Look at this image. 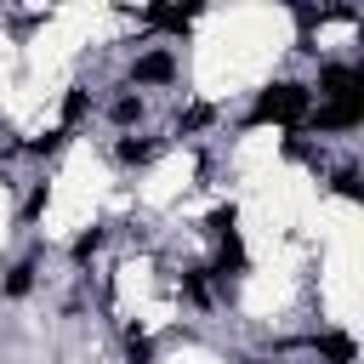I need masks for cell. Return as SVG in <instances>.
<instances>
[{"label": "cell", "mask_w": 364, "mask_h": 364, "mask_svg": "<svg viewBox=\"0 0 364 364\" xmlns=\"http://www.w3.org/2000/svg\"><path fill=\"white\" fill-rule=\"evenodd\" d=\"M307 85H296V80H279V85H267L256 102H250V125H296V119H307Z\"/></svg>", "instance_id": "obj_1"}, {"label": "cell", "mask_w": 364, "mask_h": 364, "mask_svg": "<svg viewBox=\"0 0 364 364\" xmlns=\"http://www.w3.org/2000/svg\"><path fill=\"white\" fill-rule=\"evenodd\" d=\"M318 85H324L330 102H341V97H364V68H358V63H330V68L318 74Z\"/></svg>", "instance_id": "obj_2"}, {"label": "cell", "mask_w": 364, "mask_h": 364, "mask_svg": "<svg viewBox=\"0 0 364 364\" xmlns=\"http://www.w3.org/2000/svg\"><path fill=\"white\" fill-rule=\"evenodd\" d=\"M313 125H318V131H353V125H364V97H341V102H324V108L313 114Z\"/></svg>", "instance_id": "obj_3"}, {"label": "cell", "mask_w": 364, "mask_h": 364, "mask_svg": "<svg viewBox=\"0 0 364 364\" xmlns=\"http://www.w3.org/2000/svg\"><path fill=\"white\" fill-rule=\"evenodd\" d=\"M171 74H176V57H171V51H148V57H136V68H131L136 85H165Z\"/></svg>", "instance_id": "obj_4"}, {"label": "cell", "mask_w": 364, "mask_h": 364, "mask_svg": "<svg viewBox=\"0 0 364 364\" xmlns=\"http://www.w3.org/2000/svg\"><path fill=\"white\" fill-rule=\"evenodd\" d=\"M313 347H318V353H324L330 364H353V358H358V347H353V336H341V330H330V336H318Z\"/></svg>", "instance_id": "obj_5"}, {"label": "cell", "mask_w": 364, "mask_h": 364, "mask_svg": "<svg viewBox=\"0 0 364 364\" xmlns=\"http://www.w3.org/2000/svg\"><path fill=\"white\" fill-rule=\"evenodd\" d=\"M125 358L131 364H154V336L148 330H125Z\"/></svg>", "instance_id": "obj_6"}, {"label": "cell", "mask_w": 364, "mask_h": 364, "mask_svg": "<svg viewBox=\"0 0 364 364\" xmlns=\"http://www.w3.org/2000/svg\"><path fill=\"white\" fill-rule=\"evenodd\" d=\"M142 17H148V23H159V28H188V17H193V11H176V6H148Z\"/></svg>", "instance_id": "obj_7"}, {"label": "cell", "mask_w": 364, "mask_h": 364, "mask_svg": "<svg viewBox=\"0 0 364 364\" xmlns=\"http://www.w3.org/2000/svg\"><path fill=\"white\" fill-rule=\"evenodd\" d=\"M28 290H34V262H17L6 273V296H28Z\"/></svg>", "instance_id": "obj_8"}, {"label": "cell", "mask_w": 364, "mask_h": 364, "mask_svg": "<svg viewBox=\"0 0 364 364\" xmlns=\"http://www.w3.org/2000/svg\"><path fill=\"white\" fill-rule=\"evenodd\" d=\"M182 296H188V301H199V307L210 301V284H205V267H193V273H182Z\"/></svg>", "instance_id": "obj_9"}, {"label": "cell", "mask_w": 364, "mask_h": 364, "mask_svg": "<svg viewBox=\"0 0 364 364\" xmlns=\"http://www.w3.org/2000/svg\"><path fill=\"white\" fill-rule=\"evenodd\" d=\"M154 154H159V148H154V142H131V136H125V142H119V159H125V165H148V159H154Z\"/></svg>", "instance_id": "obj_10"}, {"label": "cell", "mask_w": 364, "mask_h": 364, "mask_svg": "<svg viewBox=\"0 0 364 364\" xmlns=\"http://www.w3.org/2000/svg\"><path fill=\"white\" fill-rule=\"evenodd\" d=\"M233 222H239V210H233V205H216V210H210V222H205V228H210V233H216V239H222V233H233Z\"/></svg>", "instance_id": "obj_11"}, {"label": "cell", "mask_w": 364, "mask_h": 364, "mask_svg": "<svg viewBox=\"0 0 364 364\" xmlns=\"http://www.w3.org/2000/svg\"><path fill=\"white\" fill-rule=\"evenodd\" d=\"M97 250H102V228H91V233H80V239H74V262H91Z\"/></svg>", "instance_id": "obj_12"}, {"label": "cell", "mask_w": 364, "mask_h": 364, "mask_svg": "<svg viewBox=\"0 0 364 364\" xmlns=\"http://www.w3.org/2000/svg\"><path fill=\"white\" fill-rule=\"evenodd\" d=\"M85 108H91V97H85V91H68V97H63V119H68V125H74V119H85Z\"/></svg>", "instance_id": "obj_13"}, {"label": "cell", "mask_w": 364, "mask_h": 364, "mask_svg": "<svg viewBox=\"0 0 364 364\" xmlns=\"http://www.w3.org/2000/svg\"><path fill=\"white\" fill-rule=\"evenodd\" d=\"M136 119H142V102L136 97H119L114 102V125H136Z\"/></svg>", "instance_id": "obj_14"}, {"label": "cell", "mask_w": 364, "mask_h": 364, "mask_svg": "<svg viewBox=\"0 0 364 364\" xmlns=\"http://www.w3.org/2000/svg\"><path fill=\"white\" fill-rule=\"evenodd\" d=\"M330 182H336V193H341V199H358V171H336Z\"/></svg>", "instance_id": "obj_15"}, {"label": "cell", "mask_w": 364, "mask_h": 364, "mask_svg": "<svg viewBox=\"0 0 364 364\" xmlns=\"http://www.w3.org/2000/svg\"><path fill=\"white\" fill-rule=\"evenodd\" d=\"M40 210H46V182H40V188H34V193H28V205H23V222H34V216H40Z\"/></svg>", "instance_id": "obj_16"}, {"label": "cell", "mask_w": 364, "mask_h": 364, "mask_svg": "<svg viewBox=\"0 0 364 364\" xmlns=\"http://www.w3.org/2000/svg\"><path fill=\"white\" fill-rule=\"evenodd\" d=\"M307 154H313V148H307L301 136H284V159H307Z\"/></svg>", "instance_id": "obj_17"}, {"label": "cell", "mask_w": 364, "mask_h": 364, "mask_svg": "<svg viewBox=\"0 0 364 364\" xmlns=\"http://www.w3.org/2000/svg\"><path fill=\"white\" fill-rule=\"evenodd\" d=\"M245 364H262V358H245Z\"/></svg>", "instance_id": "obj_18"}]
</instances>
